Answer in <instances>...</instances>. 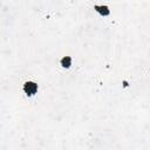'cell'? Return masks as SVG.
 <instances>
[{
    "label": "cell",
    "instance_id": "2",
    "mask_svg": "<svg viewBox=\"0 0 150 150\" xmlns=\"http://www.w3.org/2000/svg\"><path fill=\"white\" fill-rule=\"evenodd\" d=\"M95 9L98 13H101L102 15H109V13H110V11L108 9L107 6H95Z\"/></svg>",
    "mask_w": 150,
    "mask_h": 150
},
{
    "label": "cell",
    "instance_id": "3",
    "mask_svg": "<svg viewBox=\"0 0 150 150\" xmlns=\"http://www.w3.org/2000/svg\"><path fill=\"white\" fill-rule=\"evenodd\" d=\"M70 63H71V59L68 57V56H66V57H63V59L61 60V64H62L63 67H66V68H68V67L70 66Z\"/></svg>",
    "mask_w": 150,
    "mask_h": 150
},
{
    "label": "cell",
    "instance_id": "1",
    "mask_svg": "<svg viewBox=\"0 0 150 150\" xmlns=\"http://www.w3.org/2000/svg\"><path fill=\"white\" fill-rule=\"evenodd\" d=\"M23 90L28 96H33L38 91V84L34 82H26L23 86Z\"/></svg>",
    "mask_w": 150,
    "mask_h": 150
}]
</instances>
